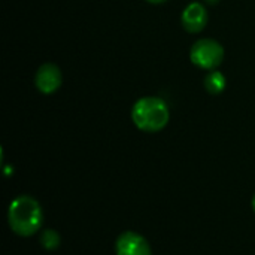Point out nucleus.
I'll use <instances>...</instances> for the list:
<instances>
[{
	"instance_id": "nucleus-1",
	"label": "nucleus",
	"mask_w": 255,
	"mask_h": 255,
	"mask_svg": "<svg viewBox=\"0 0 255 255\" xmlns=\"http://www.w3.org/2000/svg\"><path fill=\"white\" fill-rule=\"evenodd\" d=\"M7 224L12 233L19 238L34 236L43 224V211L40 203L27 194L15 197L7 208Z\"/></svg>"
},
{
	"instance_id": "nucleus-2",
	"label": "nucleus",
	"mask_w": 255,
	"mask_h": 255,
	"mask_svg": "<svg viewBox=\"0 0 255 255\" xmlns=\"http://www.w3.org/2000/svg\"><path fill=\"white\" fill-rule=\"evenodd\" d=\"M170 120V111L167 103L161 97L146 96L139 100L131 108L133 124L145 133L161 131Z\"/></svg>"
},
{
	"instance_id": "nucleus-3",
	"label": "nucleus",
	"mask_w": 255,
	"mask_h": 255,
	"mask_svg": "<svg viewBox=\"0 0 255 255\" xmlns=\"http://www.w3.org/2000/svg\"><path fill=\"white\" fill-rule=\"evenodd\" d=\"M224 48L223 45L211 37H203L196 40L190 49V60L194 66L203 70H215L221 66L224 60Z\"/></svg>"
},
{
	"instance_id": "nucleus-4",
	"label": "nucleus",
	"mask_w": 255,
	"mask_h": 255,
	"mask_svg": "<svg viewBox=\"0 0 255 255\" xmlns=\"http://www.w3.org/2000/svg\"><path fill=\"white\" fill-rule=\"evenodd\" d=\"M115 255H152V248L142 235L124 232L115 241Z\"/></svg>"
},
{
	"instance_id": "nucleus-5",
	"label": "nucleus",
	"mask_w": 255,
	"mask_h": 255,
	"mask_svg": "<svg viewBox=\"0 0 255 255\" xmlns=\"http://www.w3.org/2000/svg\"><path fill=\"white\" fill-rule=\"evenodd\" d=\"M61 84H63V75L57 64L45 63L37 69L34 76V85L42 94L45 96L54 94L61 87Z\"/></svg>"
},
{
	"instance_id": "nucleus-6",
	"label": "nucleus",
	"mask_w": 255,
	"mask_h": 255,
	"mask_svg": "<svg viewBox=\"0 0 255 255\" xmlns=\"http://www.w3.org/2000/svg\"><path fill=\"white\" fill-rule=\"evenodd\" d=\"M208 19V10L200 1H191L190 4H187L181 15V24L188 33H200L202 30H205Z\"/></svg>"
},
{
	"instance_id": "nucleus-7",
	"label": "nucleus",
	"mask_w": 255,
	"mask_h": 255,
	"mask_svg": "<svg viewBox=\"0 0 255 255\" xmlns=\"http://www.w3.org/2000/svg\"><path fill=\"white\" fill-rule=\"evenodd\" d=\"M227 85V78L224 76V73L215 70H211L206 76H205V88L209 94L212 96H218L226 90Z\"/></svg>"
},
{
	"instance_id": "nucleus-8",
	"label": "nucleus",
	"mask_w": 255,
	"mask_h": 255,
	"mask_svg": "<svg viewBox=\"0 0 255 255\" xmlns=\"http://www.w3.org/2000/svg\"><path fill=\"white\" fill-rule=\"evenodd\" d=\"M39 242L42 245L43 250L46 251H55L60 248V244H61V238L58 235L57 230L54 229H46L40 233V238H39Z\"/></svg>"
},
{
	"instance_id": "nucleus-9",
	"label": "nucleus",
	"mask_w": 255,
	"mask_h": 255,
	"mask_svg": "<svg viewBox=\"0 0 255 255\" xmlns=\"http://www.w3.org/2000/svg\"><path fill=\"white\" fill-rule=\"evenodd\" d=\"M148 3H152V4H160V3H164L166 0H146Z\"/></svg>"
},
{
	"instance_id": "nucleus-10",
	"label": "nucleus",
	"mask_w": 255,
	"mask_h": 255,
	"mask_svg": "<svg viewBox=\"0 0 255 255\" xmlns=\"http://www.w3.org/2000/svg\"><path fill=\"white\" fill-rule=\"evenodd\" d=\"M205 1H206V3H209V4H217L220 0H205Z\"/></svg>"
},
{
	"instance_id": "nucleus-11",
	"label": "nucleus",
	"mask_w": 255,
	"mask_h": 255,
	"mask_svg": "<svg viewBox=\"0 0 255 255\" xmlns=\"http://www.w3.org/2000/svg\"><path fill=\"white\" fill-rule=\"evenodd\" d=\"M251 208H253V211L255 212V194L254 197H253V200H251Z\"/></svg>"
}]
</instances>
